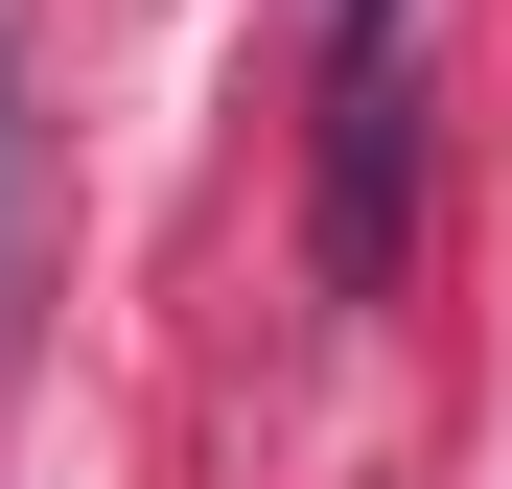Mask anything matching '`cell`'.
Listing matches in <instances>:
<instances>
[{
	"label": "cell",
	"instance_id": "obj_1",
	"mask_svg": "<svg viewBox=\"0 0 512 489\" xmlns=\"http://www.w3.org/2000/svg\"><path fill=\"white\" fill-rule=\"evenodd\" d=\"M326 24H350V47H326V280H373L396 257V0H326Z\"/></svg>",
	"mask_w": 512,
	"mask_h": 489
}]
</instances>
